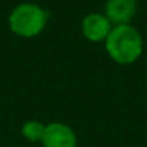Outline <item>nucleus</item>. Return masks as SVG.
Masks as SVG:
<instances>
[{
  "label": "nucleus",
  "instance_id": "obj_1",
  "mask_svg": "<svg viewBox=\"0 0 147 147\" xmlns=\"http://www.w3.org/2000/svg\"><path fill=\"white\" fill-rule=\"evenodd\" d=\"M105 51L108 56L120 65H131L143 55V36L133 25L113 26L105 39Z\"/></svg>",
  "mask_w": 147,
  "mask_h": 147
},
{
  "label": "nucleus",
  "instance_id": "obj_2",
  "mask_svg": "<svg viewBox=\"0 0 147 147\" xmlns=\"http://www.w3.org/2000/svg\"><path fill=\"white\" fill-rule=\"evenodd\" d=\"M48 18V12L39 5L20 3L9 15V28L16 36L30 39L43 32Z\"/></svg>",
  "mask_w": 147,
  "mask_h": 147
},
{
  "label": "nucleus",
  "instance_id": "obj_3",
  "mask_svg": "<svg viewBox=\"0 0 147 147\" xmlns=\"http://www.w3.org/2000/svg\"><path fill=\"white\" fill-rule=\"evenodd\" d=\"M40 143L43 147H77L78 137L71 125L55 121L46 124Z\"/></svg>",
  "mask_w": 147,
  "mask_h": 147
},
{
  "label": "nucleus",
  "instance_id": "obj_4",
  "mask_svg": "<svg viewBox=\"0 0 147 147\" xmlns=\"http://www.w3.org/2000/svg\"><path fill=\"white\" fill-rule=\"evenodd\" d=\"M81 29L87 40L98 43V42H105V39L108 38L113 29V23L108 20L105 15L92 12V13H88L82 19Z\"/></svg>",
  "mask_w": 147,
  "mask_h": 147
},
{
  "label": "nucleus",
  "instance_id": "obj_5",
  "mask_svg": "<svg viewBox=\"0 0 147 147\" xmlns=\"http://www.w3.org/2000/svg\"><path fill=\"white\" fill-rule=\"evenodd\" d=\"M137 13V0H107L105 3V16L113 23L118 25H131Z\"/></svg>",
  "mask_w": 147,
  "mask_h": 147
},
{
  "label": "nucleus",
  "instance_id": "obj_6",
  "mask_svg": "<svg viewBox=\"0 0 147 147\" xmlns=\"http://www.w3.org/2000/svg\"><path fill=\"white\" fill-rule=\"evenodd\" d=\"M45 127L46 124L38 121V120H29L26 121L23 125H22V136L28 140V141H32V143H40L42 141V137H43V133H45Z\"/></svg>",
  "mask_w": 147,
  "mask_h": 147
}]
</instances>
